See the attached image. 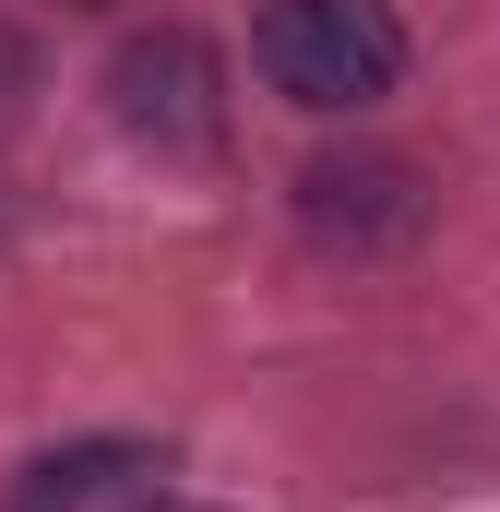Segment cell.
<instances>
[{"label": "cell", "mask_w": 500, "mask_h": 512, "mask_svg": "<svg viewBox=\"0 0 500 512\" xmlns=\"http://www.w3.org/2000/svg\"><path fill=\"white\" fill-rule=\"evenodd\" d=\"M250 60L286 108L310 120H346V108H381L405 84V24L381 0H262L250 24Z\"/></svg>", "instance_id": "6da1fadb"}, {"label": "cell", "mask_w": 500, "mask_h": 512, "mask_svg": "<svg viewBox=\"0 0 500 512\" xmlns=\"http://www.w3.org/2000/svg\"><path fill=\"white\" fill-rule=\"evenodd\" d=\"M155 512H167V501H155Z\"/></svg>", "instance_id": "8992f818"}, {"label": "cell", "mask_w": 500, "mask_h": 512, "mask_svg": "<svg viewBox=\"0 0 500 512\" xmlns=\"http://www.w3.org/2000/svg\"><path fill=\"white\" fill-rule=\"evenodd\" d=\"M155 477L167 465L143 441H72V453L12 477V512H155Z\"/></svg>", "instance_id": "277c9868"}, {"label": "cell", "mask_w": 500, "mask_h": 512, "mask_svg": "<svg viewBox=\"0 0 500 512\" xmlns=\"http://www.w3.org/2000/svg\"><path fill=\"white\" fill-rule=\"evenodd\" d=\"M60 12H120V0H60Z\"/></svg>", "instance_id": "5b68a950"}, {"label": "cell", "mask_w": 500, "mask_h": 512, "mask_svg": "<svg viewBox=\"0 0 500 512\" xmlns=\"http://www.w3.org/2000/svg\"><path fill=\"white\" fill-rule=\"evenodd\" d=\"M429 215H441V191H429V167H417V155L346 143V155H310V167H298V227H310V251L393 262V251H417V239H429Z\"/></svg>", "instance_id": "7a4b0ae2"}, {"label": "cell", "mask_w": 500, "mask_h": 512, "mask_svg": "<svg viewBox=\"0 0 500 512\" xmlns=\"http://www.w3.org/2000/svg\"><path fill=\"white\" fill-rule=\"evenodd\" d=\"M108 108L155 155H215L227 143V60L191 24H155V36H131L120 60H108Z\"/></svg>", "instance_id": "3957f363"}]
</instances>
